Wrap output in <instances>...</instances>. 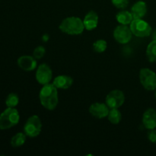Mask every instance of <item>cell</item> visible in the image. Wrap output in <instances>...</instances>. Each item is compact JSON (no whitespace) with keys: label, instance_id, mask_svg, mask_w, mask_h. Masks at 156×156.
I'll use <instances>...</instances> for the list:
<instances>
[{"label":"cell","instance_id":"cell-10","mask_svg":"<svg viewBox=\"0 0 156 156\" xmlns=\"http://www.w3.org/2000/svg\"><path fill=\"white\" fill-rule=\"evenodd\" d=\"M88 111H89L90 114L94 117L98 119H102L108 117L110 110L106 104L96 102V103L92 104L89 107Z\"/></svg>","mask_w":156,"mask_h":156},{"label":"cell","instance_id":"cell-18","mask_svg":"<svg viewBox=\"0 0 156 156\" xmlns=\"http://www.w3.org/2000/svg\"><path fill=\"white\" fill-rule=\"evenodd\" d=\"M146 56L150 62H156V40L150 42L146 49Z\"/></svg>","mask_w":156,"mask_h":156},{"label":"cell","instance_id":"cell-25","mask_svg":"<svg viewBox=\"0 0 156 156\" xmlns=\"http://www.w3.org/2000/svg\"><path fill=\"white\" fill-rule=\"evenodd\" d=\"M156 90V89H155ZM155 98H156V91H155Z\"/></svg>","mask_w":156,"mask_h":156},{"label":"cell","instance_id":"cell-14","mask_svg":"<svg viewBox=\"0 0 156 156\" xmlns=\"http://www.w3.org/2000/svg\"><path fill=\"white\" fill-rule=\"evenodd\" d=\"M83 23L87 30H94L98 24V15L94 11H90L85 16Z\"/></svg>","mask_w":156,"mask_h":156},{"label":"cell","instance_id":"cell-11","mask_svg":"<svg viewBox=\"0 0 156 156\" xmlns=\"http://www.w3.org/2000/svg\"><path fill=\"white\" fill-rule=\"evenodd\" d=\"M17 63L19 68L26 72L34 71L37 66L36 59L31 56H22L18 59Z\"/></svg>","mask_w":156,"mask_h":156},{"label":"cell","instance_id":"cell-20","mask_svg":"<svg viewBox=\"0 0 156 156\" xmlns=\"http://www.w3.org/2000/svg\"><path fill=\"white\" fill-rule=\"evenodd\" d=\"M18 103H19V98L15 93H10L6 98L5 105L7 108H15Z\"/></svg>","mask_w":156,"mask_h":156},{"label":"cell","instance_id":"cell-15","mask_svg":"<svg viewBox=\"0 0 156 156\" xmlns=\"http://www.w3.org/2000/svg\"><path fill=\"white\" fill-rule=\"evenodd\" d=\"M131 13L134 19H142L147 13V5L143 1H138L131 8Z\"/></svg>","mask_w":156,"mask_h":156},{"label":"cell","instance_id":"cell-1","mask_svg":"<svg viewBox=\"0 0 156 156\" xmlns=\"http://www.w3.org/2000/svg\"><path fill=\"white\" fill-rule=\"evenodd\" d=\"M58 88L53 84H47L43 85L39 93V98L41 105L48 111H53L57 107Z\"/></svg>","mask_w":156,"mask_h":156},{"label":"cell","instance_id":"cell-13","mask_svg":"<svg viewBox=\"0 0 156 156\" xmlns=\"http://www.w3.org/2000/svg\"><path fill=\"white\" fill-rule=\"evenodd\" d=\"M53 84L58 89H68L73 85V79L71 76L66 75H61L56 76L53 80Z\"/></svg>","mask_w":156,"mask_h":156},{"label":"cell","instance_id":"cell-19","mask_svg":"<svg viewBox=\"0 0 156 156\" xmlns=\"http://www.w3.org/2000/svg\"><path fill=\"white\" fill-rule=\"evenodd\" d=\"M108 119L113 124H118L122 119V115L118 108H112L110 110L109 114L108 115Z\"/></svg>","mask_w":156,"mask_h":156},{"label":"cell","instance_id":"cell-4","mask_svg":"<svg viewBox=\"0 0 156 156\" xmlns=\"http://www.w3.org/2000/svg\"><path fill=\"white\" fill-rule=\"evenodd\" d=\"M42 130V122L37 115H33L27 119L24 126V133L30 138L38 136Z\"/></svg>","mask_w":156,"mask_h":156},{"label":"cell","instance_id":"cell-17","mask_svg":"<svg viewBox=\"0 0 156 156\" xmlns=\"http://www.w3.org/2000/svg\"><path fill=\"white\" fill-rule=\"evenodd\" d=\"M26 137L27 136L24 133H18L11 140V145L12 147H20L25 143Z\"/></svg>","mask_w":156,"mask_h":156},{"label":"cell","instance_id":"cell-2","mask_svg":"<svg viewBox=\"0 0 156 156\" xmlns=\"http://www.w3.org/2000/svg\"><path fill=\"white\" fill-rule=\"evenodd\" d=\"M59 28L62 33L69 35H79L85 29L83 21L76 16L68 17L62 20Z\"/></svg>","mask_w":156,"mask_h":156},{"label":"cell","instance_id":"cell-22","mask_svg":"<svg viewBox=\"0 0 156 156\" xmlns=\"http://www.w3.org/2000/svg\"><path fill=\"white\" fill-rule=\"evenodd\" d=\"M46 50L43 46H38L33 52V56L36 59H41L45 55Z\"/></svg>","mask_w":156,"mask_h":156},{"label":"cell","instance_id":"cell-24","mask_svg":"<svg viewBox=\"0 0 156 156\" xmlns=\"http://www.w3.org/2000/svg\"><path fill=\"white\" fill-rule=\"evenodd\" d=\"M148 139L151 143L156 144V130L155 129H150V131L148 133Z\"/></svg>","mask_w":156,"mask_h":156},{"label":"cell","instance_id":"cell-21","mask_svg":"<svg viewBox=\"0 0 156 156\" xmlns=\"http://www.w3.org/2000/svg\"><path fill=\"white\" fill-rule=\"evenodd\" d=\"M107 47H108V43L105 40H98L93 44V49L96 53H104L107 50Z\"/></svg>","mask_w":156,"mask_h":156},{"label":"cell","instance_id":"cell-7","mask_svg":"<svg viewBox=\"0 0 156 156\" xmlns=\"http://www.w3.org/2000/svg\"><path fill=\"white\" fill-rule=\"evenodd\" d=\"M106 105L110 109L112 108H119L123 105L125 101V95L120 90L115 89L109 92L107 95Z\"/></svg>","mask_w":156,"mask_h":156},{"label":"cell","instance_id":"cell-12","mask_svg":"<svg viewBox=\"0 0 156 156\" xmlns=\"http://www.w3.org/2000/svg\"><path fill=\"white\" fill-rule=\"evenodd\" d=\"M143 124L147 129L156 128V111L153 108H149L144 112L143 116Z\"/></svg>","mask_w":156,"mask_h":156},{"label":"cell","instance_id":"cell-9","mask_svg":"<svg viewBox=\"0 0 156 156\" xmlns=\"http://www.w3.org/2000/svg\"><path fill=\"white\" fill-rule=\"evenodd\" d=\"M35 77L38 83L41 85H44L49 84L53 78L51 68L46 63L41 64L37 69Z\"/></svg>","mask_w":156,"mask_h":156},{"label":"cell","instance_id":"cell-8","mask_svg":"<svg viewBox=\"0 0 156 156\" xmlns=\"http://www.w3.org/2000/svg\"><path fill=\"white\" fill-rule=\"evenodd\" d=\"M113 35L115 41L119 44H128L132 39L133 33L130 27H128L127 25L120 24L114 29Z\"/></svg>","mask_w":156,"mask_h":156},{"label":"cell","instance_id":"cell-5","mask_svg":"<svg viewBox=\"0 0 156 156\" xmlns=\"http://www.w3.org/2000/svg\"><path fill=\"white\" fill-rule=\"evenodd\" d=\"M129 27L133 34L138 37H146L152 33V27L150 24L143 19H133Z\"/></svg>","mask_w":156,"mask_h":156},{"label":"cell","instance_id":"cell-3","mask_svg":"<svg viewBox=\"0 0 156 156\" xmlns=\"http://www.w3.org/2000/svg\"><path fill=\"white\" fill-rule=\"evenodd\" d=\"M20 120L18 110L8 108L0 114V129H8L16 126Z\"/></svg>","mask_w":156,"mask_h":156},{"label":"cell","instance_id":"cell-23","mask_svg":"<svg viewBox=\"0 0 156 156\" xmlns=\"http://www.w3.org/2000/svg\"><path fill=\"white\" fill-rule=\"evenodd\" d=\"M112 4L116 8L120 9H123L129 4V0H111Z\"/></svg>","mask_w":156,"mask_h":156},{"label":"cell","instance_id":"cell-6","mask_svg":"<svg viewBox=\"0 0 156 156\" xmlns=\"http://www.w3.org/2000/svg\"><path fill=\"white\" fill-rule=\"evenodd\" d=\"M140 81L145 89L148 91L156 89V74L150 69H141L140 72Z\"/></svg>","mask_w":156,"mask_h":156},{"label":"cell","instance_id":"cell-16","mask_svg":"<svg viewBox=\"0 0 156 156\" xmlns=\"http://www.w3.org/2000/svg\"><path fill=\"white\" fill-rule=\"evenodd\" d=\"M116 19L117 22L123 25H129L134 19L131 12L126 10H122L119 12L116 15Z\"/></svg>","mask_w":156,"mask_h":156}]
</instances>
